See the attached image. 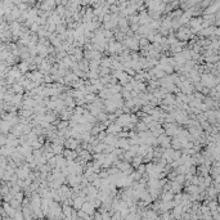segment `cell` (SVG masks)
Listing matches in <instances>:
<instances>
[{
	"instance_id": "3",
	"label": "cell",
	"mask_w": 220,
	"mask_h": 220,
	"mask_svg": "<svg viewBox=\"0 0 220 220\" xmlns=\"http://www.w3.org/2000/svg\"><path fill=\"white\" fill-rule=\"evenodd\" d=\"M86 201V197H84V196H76L75 198H73V208L75 210H80L81 207H83V205H84V202Z\"/></svg>"
},
{
	"instance_id": "7",
	"label": "cell",
	"mask_w": 220,
	"mask_h": 220,
	"mask_svg": "<svg viewBox=\"0 0 220 220\" xmlns=\"http://www.w3.org/2000/svg\"><path fill=\"white\" fill-rule=\"evenodd\" d=\"M55 158H57V168H63V166L67 165V158L65 157V155L61 153V155H55Z\"/></svg>"
},
{
	"instance_id": "14",
	"label": "cell",
	"mask_w": 220,
	"mask_h": 220,
	"mask_svg": "<svg viewBox=\"0 0 220 220\" xmlns=\"http://www.w3.org/2000/svg\"><path fill=\"white\" fill-rule=\"evenodd\" d=\"M143 218L156 219V218H160V216L157 215V212H156V210H147V211H144V215H143Z\"/></svg>"
},
{
	"instance_id": "10",
	"label": "cell",
	"mask_w": 220,
	"mask_h": 220,
	"mask_svg": "<svg viewBox=\"0 0 220 220\" xmlns=\"http://www.w3.org/2000/svg\"><path fill=\"white\" fill-rule=\"evenodd\" d=\"M171 183V191L174 193H179L180 191H182V185L183 184H180V183H178L176 180H173V182H170Z\"/></svg>"
},
{
	"instance_id": "8",
	"label": "cell",
	"mask_w": 220,
	"mask_h": 220,
	"mask_svg": "<svg viewBox=\"0 0 220 220\" xmlns=\"http://www.w3.org/2000/svg\"><path fill=\"white\" fill-rule=\"evenodd\" d=\"M17 66H18V68L22 71V73H27L28 71H30V63H28L27 61H22V59H21V62L17 63Z\"/></svg>"
},
{
	"instance_id": "2",
	"label": "cell",
	"mask_w": 220,
	"mask_h": 220,
	"mask_svg": "<svg viewBox=\"0 0 220 220\" xmlns=\"http://www.w3.org/2000/svg\"><path fill=\"white\" fill-rule=\"evenodd\" d=\"M130 116H131V113H125V112H124L121 116L117 117L116 122H117V124H120V125H121L122 127H124V126H126L127 124H130V122H131V121H130Z\"/></svg>"
},
{
	"instance_id": "11",
	"label": "cell",
	"mask_w": 220,
	"mask_h": 220,
	"mask_svg": "<svg viewBox=\"0 0 220 220\" xmlns=\"http://www.w3.org/2000/svg\"><path fill=\"white\" fill-rule=\"evenodd\" d=\"M65 145L63 144H54L53 143V152H54L55 155H61V153H63L65 152Z\"/></svg>"
},
{
	"instance_id": "18",
	"label": "cell",
	"mask_w": 220,
	"mask_h": 220,
	"mask_svg": "<svg viewBox=\"0 0 220 220\" xmlns=\"http://www.w3.org/2000/svg\"><path fill=\"white\" fill-rule=\"evenodd\" d=\"M122 98L125 99V101H129V99L133 98V95H131V91L130 90H126V89H122Z\"/></svg>"
},
{
	"instance_id": "17",
	"label": "cell",
	"mask_w": 220,
	"mask_h": 220,
	"mask_svg": "<svg viewBox=\"0 0 220 220\" xmlns=\"http://www.w3.org/2000/svg\"><path fill=\"white\" fill-rule=\"evenodd\" d=\"M135 157V156H134L133 153H131L130 151H125V153H124V160H125V161H129V162H131L133 161V158Z\"/></svg>"
},
{
	"instance_id": "13",
	"label": "cell",
	"mask_w": 220,
	"mask_h": 220,
	"mask_svg": "<svg viewBox=\"0 0 220 220\" xmlns=\"http://www.w3.org/2000/svg\"><path fill=\"white\" fill-rule=\"evenodd\" d=\"M137 131H145V130H150V127H148V125L145 122H143L142 120H139V121L137 122Z\"/></svg>"
},
{
	"instance_id": "20",
	"label": "cell",
	"mask_w": 220,
	"mask_h": 220,
	"mask_svg": "<svg viewBox=\"0 0 220 220\" xmlns=\"http://www.w3.org/2000/svg\"><path fill=\"white\" fill-rule=\"evenodd\" d=\"M6 143H8V137H6V134H1V137H0V144L5 145Z\"/></svg>"
},
{
	"instance_id": "16",
	"label": "cell",
	"mask_w": 220,
	"mask_h": 220,
	"mask_svg": "<svg viewBox=\"0 0 220 220\" xmlns=\"http://www.w3.org/2000/svg\"><path fill=\"white\" fill-rule=\"evenodd\" d=\"M97 98H98V97L95 95V93H88V94H85V99H86L88 103H93V102H94Z\"/></svg>"
},
{
	"instance_id": "12",
	"label": "cell",
	"mask_w": 220,
	"mask_h": 220,
	"mask_svg": "<svg viewBox=\"0 0 220 220\" xmlns=\"http://www.w3.org/2000/svg\"><path fill=\"white\" fill-rule=\"evenodd\" d=\"M24 219V214H23V207L17 208L16 214L13 215V220H23Z\"/></svg>"
},
{
	"instance_id": "5",
	"label": "cell",
	"mask_w": 220,
	"mask_h": 220,
	"mask_svg": "<svg viewBox=\"0 0 220 220\" xmlns=\"http://www.w3.org/2000/svg\"><path fill=\"white\" fill-rule=\"evenodd\" d=\"M65 157L67 160H76L79 157V153L75 151V150H70V148H65V152H63Z\"/></svg>"
},
{
	"instance_id": "19",
	"label": "cell",
	"mask_w": 220,
	"mask_h": 220,
	"mask_svg": "<svg viewBox=\"0 0 220 220\" xmlns=\"http://www.w3.org/2000/svg\"><path fill=\"white\" fill-rule=\"evenodd\" d=\"M31 145H32L34 150H41V148H44V144H42L41 142H39L37 139H36V140H34L32 143H31Z\"/></svg>"
},
{
	"instance_id": "6",
	"label": "cell",
	"mask_w": 220,
	"mask_h": 220,
	"mask_svg": "<svg viewBox=\"0 0 220 220\" xmlns=\"http://www.w3.org/2000/svg\"><path fill=\"white\" fill-rule=\"evenodd\" d=\"M0 127H1V133H3V134H9L10 131H12L13 125L8 121V120H3V121H1V125H0Z\"/></svg>"
},
{
	"instance_id": "1",
	"label": "cell",
	"mask_w": 220,
	"mask_h": 220,
	"mask_svg": "<svg viewBox=\"0 0 220 220\" xmlns=\"http://www.w3.org/2000/svg\"><path fill=\"white\" fill-rule=\"evenodd\" d=\"M107 133H109V134H119L120 131H122V126L120 125V124H117L116 121H113V122H111L109 125L107 126Z\"/></svg>"
},
{
	"instance_id": "21",
	"label": "cell",
	"mask_w": 220,
	"mask_h": 220,
	"mask_svg": "<svg viewBox=\"0 0 220 220\" xmlns=\"http://www.w3.org/2000/svg\"><path fill=\"white\" fill-rule=\"evenodd\" d=\"M94 218L98 219V220H101V219H103V215H102L101 211H98V212H95V214H94Z\"/></svg>"
},
{
	"instance_id": "15",
	"label": "cell",
	"mask_w": 220,
	"mask_h": 220,
	"mask_svg": "<svg viewBox=\"0 0 220 220\" xmlns=\"http://www.w3.org/2000/svg\"><path fill=\"white\" fill-rule=\"evenodd\" d=\"M97 120H98V122H104V121H107L108 120V112H103L102 111L99 115L97 116Z\"/></svg>"
},
{
	"instance_id": "4",
	"label": "cell",
	"mask_w": 220,
	"mask_h": 220,
	"mask_svg": "<svg viewBox=\"0 0 220 220\" xmlns=\"http://www.w3.org/2000/svg\"><path fill=\"white\" fill-rule=\"evenodd\" d=\"M62 211L65 214L66 219H72V212H73V206L67 203H62Z\"/></svg>"
},
{
	"instance_id": "9",
	"label": "cell",
	"mask_w": 220,
	"mask_h": 220,
	"mask_svg": "<svg viewBox=\"0 0 220 220\" xmlns=\"http://www.w3.org/2000/svg\"><path fill=\"white\" fill-rule=\"evenodd\" d=\"M140 164H143V156L137 155L135 157L133 158V161H131V165L134 166V169H137V168H138V166H139Z\"/></svg>"
}]
</instances>
